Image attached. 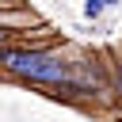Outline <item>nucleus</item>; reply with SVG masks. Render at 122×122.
Segmentation results:
<instances>
[{"label": "nucleus", "instance_id": "obj_1", "mask_svg": "<svg viewBox=\"0 0 122 122\" xmlns=\"http://www.w3.org/2000/svg\"><path fill=\"white\" fill-rule=\"evenodd\" d=\"M0 65L34 80V84H65V65L53 61L50 53L42 50H11V46H0Z\"/></svg>", "mask_w": 122, "mask_h": 122}, {"label": "nucleus", "instance_id": "obj_2", "mask_svg": "<svg viewBox=\"0 0 122 122\" xmlns=\"http://www.w3.org/2000/svg\"><path fill=\"white\" fill-rule=\"evenodd\" d=\"M111 4H118V0H88V15H99V11L111 8Z\"/></svg>", "mask_w": 122, "mask_h": 122}]
</instances>
